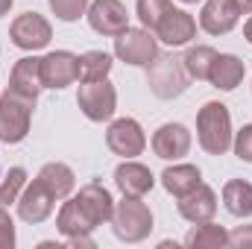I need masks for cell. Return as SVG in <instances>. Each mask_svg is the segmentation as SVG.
<instances>
[{
    "label": "cell",
    "instance_id": "52a82bcc",
    "mask_svg": "<svg viewBox=\"0 0 252 249\" xmlns=\"http://www.w3.org/2000/svg\"><path fill=\"white\" fill-rule=\"evenodd\" d=\"M9 38L18 50H27V53H35V50H44L53 38V27L44 15L38 12H21L12 27H9Z\"/></svg>",
    "mask_w": 252,
    "mask_h": 249
},
{
    "label": "cell",
    "instance_id": "f546056e",
    "mask_svg": "<svg viewBox=\"0 0 252 249\" xmlns=\"http://www.w3.org/2000/svg\"><path fill=\"white\" fill-rule=\"evenodd\" d=\"M232 150H235V156H238L241 161L252 164V124H244L238 132H235V138H232Z\"/></svg>",
    "mask_w": 252,
    "mask_h": 249
},
{
    "label": "cell",
    "instance_id": "4fadbf2b",
    "mask_svg": "<svg viewBox=\"0 0 252 249\" xmlns=\"http://www.w3.org/2000/svg\"><path fill=\"white\" fill-rule=\"evenodd\" d=\"M153 153L164 161H179L190 150V129L185 124H161L153 132Z\"/></svg>",
    "mask_w": 252,
    "mask_h": 249
},
{
    "label": "cell",
    "instance_id": "8fae6325",
    "mask_svg": "<svg viewBox=\"0 0 252 249\" xmlns=\"http://www.w3.org/2000/svg\"><path fill=\"white\" fill-rule=\"evenodd\" d=\"M15 205H18V217H21L24 223L38 226V223H44V220L53 214V208H56V196L41 185L38 179H32V182H27V187L21 190V196H18Z\"/></svg>",
    "mask_w": 252,
    "mask_h": 249
},
{
    "label": "cell",
    "instance_id": "5b68a950",
    "mask_svg": "<svg viewBox=\"0 0 252 249\" xmlns=\"http://www.w3.org/2000/svg\"><path fill=\"white\" fill-rule=\"evenodd\" d=\"M76 106L79 112L91 121V124H103V121H112L115 118V109H118V91L115 85L106 79H91V82H82L79 85V94H76Z\"/></svg>",
    "mask_w": 252,
    "mask_h": 249
},
{
    "label": "cell",
    "instance_id": "30bf717a",
    "mask_svg": "<svg viewBox=\"0 0 252 249\" xmlns=\"http://www.w3.org/2000/svg\"><path fill=\"white\" fill-rule=\"evenodd\" d=\"M41 79H44V88H53V91L73 85L79 79V56L70 50H50L47 56H41Z\"/></svg>",
    "mask_w": 252,
    "mask_h": 249
},
{
    "label": "cell",
    "instance_id": "277c9868",
    "mask_svg": "<svg viewBox=\"0 0 252 249\" xmlns=\"http://www.w3.org/2000/svg\"><path fill=\"white\" fill-rule=\"evenodd\" d=\"M32 109H35L32 97H24L12 88L0 94V141L3 144H21L30 135Z\"/></svg>",
    "mask_w": 252,
    "mask_h": 249
},
{
    "label": "cell",
    "instance_id": "cb8c5ba5",
    "mask_svg": "<svg viewBox=\"0 0 252 249\" xmlns=\"http://www.w3.org/2000/svg\"><path fill=\"white\" fill-rule=\"evenodd\" d=\"M185 247L188 249H223L229 247V232L211 220L205 223H193L188 235H185Z\"/></svg>",
    "mask_w": 252,
    "mask_h": 249
},
{
    "label": "cell",
    "instance_id": "ac0fdd59",
    "mask_svg": "<svg viewBox=\"0 0 252 249\" xmlns=\"http://www.w3.org/2000/svg\"><path fill=\"white\" fill-rule=\"evenodd\" d=\"M9 88L24 94V97H32L38 100V94L44 91V79H41V59L38 56H24L12 64V73H9Z\"/></svg>",
    "mask_w": 252,
    "mask_h": 249
},
{
    "label": "cell",
    "instance_id": "ffe728a7",
    "mask_svg": "<svg viewBox=\"0 0 252 249\" xmlns=\"http://www.w3.org/2000/svg\"><path fill=\"white\" fill-rule=\"evenodd\" d=\"M56 229H59V235H64L67 241L94 232V226H91V220L82 214L76 196H67V199L62 202V208H59V214H56Z\"/></svg>",
    "mask_w": 252,
    "mask_h": 249
},
{
    "label": "cell",
    "instance_id": "d590c367",
    "mask_svg": "<svg viewBox=\"0 0 252 249\" xmlns=\"http://www.w3.org/2000/svg\"><path fill=\"white\" fill-rule=\"evenodd\" d=\"M179 3H185V6H193V3H199V0H179Z\"/></svg>",
    "mask_w": 252,
    "mask_h": 249
},
{
    "label": "cell",
    "instance_id": "44dd1931",
    "mask_svg": "<svg viewBox=\"0 0 252 249\" xmlns=\"http://www.w3.org/2000/svg\"><path fill=\"white\" fill-rule=\"evenodd\" d=\"M35 179L47 187L56 199H67V196L73 193V187H76V176H73V170H70L64 161H47V164L38 170Z\"/></svg>",
    "mask_w": 252,
    "mask_h": 249
},
{
    "label": "cell",
    "instance_id": "d6a6232c",
    "mask_svg": "<svg viewBox=\"0 0 252 249\" xmlns=\"http://www.w3.org/2000/svg\"><path fill=\"white\" fill-rule=\"evenodd\" d=\"M232 3L238 6L241 15H252V0H232Z\"/></svg>",
    "mask_w": 252,
    "mask_h": 249
},
{
    "label": "cell",
    "instance_id": "9a60e30c",
    "mask_svg": "<svg viewBox=\"0 0 252 249\" xmlns=\"http://www.w3.org/2000/svg\"><path fill=\"white\" fill-rule=\"evenodd\" d=\"M241 12L232 0H205L199 12V30L208 35H226L238 27Z\"/></svg>",
    "mask_w": 252,
    "mask_h": 249
},
{
    "label": "cell",
    "instance_id": "e575fe53",
    "mask_svg": "<svg viewBox=\"0 0 252 249\" xmlns=\"http://www.w3.org/2000/svg\"><path fill=\"white\" fill-rule=\"evenodd\" d=\"M12 3H15V0H0V18H3V15H9Z\"/></svg>",
    "mask_w": 252,
    "mask_h": 249
},
{
    "label": "cell",
    "instance_id": "4dcf8cb0",
    "mask_svg": "<svg viewBox=\"0 0 252 249\" xmlns=\"http://www.w3.org/2000/svg\"><path fill=\"white\" fill-rule=\"evenodd\" d=\"M15 220L6 211V205H0V249H15Z\"/></svg>",
    "mask_w": 252,
    "mask_h": 249
},
{
    "label": "cell",
    "instance_id": "7c38bea8",
    "mask_svg": "<svg viewBox=\"0 0 252 249\" xmlns=\"http://www.w3.org/2000/svg\"><path fill=\"white\" fill-rule=\"evenodd\" d=\"M76 202L82 208V214L91 220L94 229L112 223V214H115V196L109 193V187L100 185V182H88V185L79 187L76 193Z\"/></svg>",
    "mask_w": 252,
    "mask_h": 249
},
{
    "label": "cell",
    "instance_id": "f1b7e54d",
    "mask_svg": "<svg viewBox=\"0 0 252 249\" xmlns=\"http://www.w3.org/2000/svg\"><path fill=\"white\" fill-rule=\"evenodd\" d=\"M47 3H50V12L64 24H73L88 12V0H47Z\"/></svg>",
    "mask_w": 252,
    "mask_h": 249
},
{
    "label": "cell",
    "instance_id": "d4e9b609",
    "mask_svg": "<svg viewBox=\"0 0 252 249\" xmlns=\"http://www.w3.org/2000/svg\"><path fill=\"white\" fill-rule=\"evenodd\" d=\"M214 59H217V50L208 47V44H193L182 56L185 70L190 73V79H196V82H208V70H211Z\"/></svg>",
    "mask_w": 252,
    "mask_h": 249
},
{
    "label": "cell",
    "instance_id": "7402d4cb",
    "mask_svg": "<svg viewBox=\"0 0 252 249\" xmlns=\"http://www.w3.org/2000/svg\"><path fill=\"white\" fill-rule=\"evenodd\" d=\"M199 182H202V170L196 164H173V167H164L161 173V187L176 199L190 193Z\"/></svg>",
    "mask_w": 252,
    "mask_h": 249
},
{
    "label": "cell",
    "instance_id": "83f0119b",
    "mask_svg": "<svg viewBox=\"0 0 252 249\" xmlns=\"http://www.w3.org/2000/svg\"><path fill=\"white\" fill-rule=\"evenodd\" d=\"M24 187H27V170L24 167H9V173L0 176V205L18 202Z\"/></svg>",
    "mask_w": 252,
    "mask_h": 249
},
{
    "label": "cell",
    "instance_id": "9c48e42d",
    "mask_svg": "<svg viewBox=\"0 0 252 249\" xmlns=\"http://www.w3.org/2000/svg\"><path fill=\"white\" fill-rule=\"evenodd\" d=\"M85 18H88L91 30L106 35V38L121 35L129 27V12H126L124 0H91Z\"/></svg>",
    "mask_w": 252,
    "mask_h": 249
},
{
    "label": "cell",
    "instance_id": "3957f363",
    "mask_svg": "<svg viewBox=\"0 0 252 249\" xmlns=\"http://www.w3.org/2000/svg\"><path fill=\"white\" fill-rule=\"evenodd\" d=\"M147 85L158 100L182 97L190 85V73L185 70L182 56H156L147 67Z\"/></svg>",
    "mask_w": 252,
    "mask_h": 249
},
{
    "label": "cell",
    "instance_id": "484cf974",
    "mask_svg": "<svg viewBox=\"0 0 252 249\" xmlns=\"http://www.w3.org/2000/svg\"><path fill=\"white\" fill-rule=\"evenodd\" d=\"M112 73V56L106 50H85L79 56V79L91 82V79H106Z\"/></svg>",
    "mask_w": 252,
    "mask_h": 249
},
{
    "label": "cell",
    "instance_id": "8992f818",
    "mask_svg": "<svg viewBox=\"0 0 252 249\" xmlns=\"http://www.w3.org/2000/svg\"><path fill=\"white\" fill-rule=\"evenodd\" d=\"M115 56L132 67H150L158 56V38L147 27H126L121 35H115Z\"/></svg>",
    "mask_w": 252,
    "mask_h": 249
},
{
    "label": "cell",
    "instance_id": "7a4b0ae2",
    "mask_svg": "<svg viewBox=\"0 0 252 249\" xmlns=\"http://www.w3.org/2000/svg\"><path fill=\"white\" fill-rule=\"evenodd\" d=\"M112 232L124 244H141V241L150 238V232H153V211L144 202V196H124L121 202H115Z\"/></svg>",
    "mask_w": 252,
    "mask_h": 249
},
{
    "label": "cell",
    "instance_id": "e0dca14e",
    "mask_svg": "<svg viewBox=\"0 0 252 249\" xmlns=\"http://www.w3.org/2000/svg\"><path fill=\"white\" fill-rule=\"evenodd\" d=\"M176 211H179L188 223L214 220V214H217V193H214V187H208L205 182H199L190 193H185V196L176 199Z\"/></svg>",
    "mask_w": 252,
    "mask_h": 249
},
{
    "label": "cell",
    "instance_id": "d6986e66",
    "mask_svg": "<svg viewBox=\"0 0 252 249\" xmlns=\"http://www.w3.org/2000/svg\"><path fill=\"white\" fill-rule=\"evenodd\" d=\"M244 76H247V64L235 53H217V59L208 70V82L217 91H235L244 82Z\"/></svg>",
    "mask_w": 252,
    "mask_h": 249
},
{
    "label": "cell",
    "instance_id": "1f68e13d",
    "mask_svg": "<svg viewBox=\"0 0 252 249\" xmlns=\"http://www.w3.org/2000/svg\"><path fill=\"white\" fill-rule=\"evenodd\" d=\"M229 247L252 249V226H238L235 232H229Z\"/></svg>",
    "mask_w": 252,
    "mask_h": 249
},
{
    "label": "cell",
    "instance_id": "2e32d148",
    "mask_svg": "<svg viewBox=\"0 0 252 249\" xmlns=\"http://www.w3.org/2000/svg\"><path fill=\"white\" fill-rule=\"evenodd\" d=\"M115 185L124 196H147L156 185V176L147 164H141L135 158H124L115 167Z\"/></svg>",
    "mask_w": 252,
    "mask_h": 249
},
{
    "label": "cell",
    "instance_id": "ba28073f",
    "mask_svg": "<svg viewBox=\"0 0 252 249\" xmlns=\"http://www.w3.org/2000/svg\"><path fill=\"white\" fill-rule=\"evenodd\" d=\"M106 147L121 156V158H138L147 147V135L144 126L138 124L135 118H118L112 121L106 129Z\"/></svg>",
    "mask_w": 252,
    "mask_h": 249
},
{
    "label": "cell",
    "instance_id": "5bb4252c",
    "mask_svg": "<svg viewBox=\"0 0 252 249\" xmlns=\"http://www.w3.org/2000/svg\"><path fill=\"white\" fill-rule=\"evenodd\" d=\"M153 32H156V38L164 41L167 47H185V44H190V38H196V21H193L190 12L173 6V9L158 21V27H156Z\"/></svg>",
    "mask_w": 252,
    "mask_h": 249
},
{
    "label": "cell",
    "instance_id": "4316f807",
    "mask_svg": "<svg viewBox=\"0 0 252 249\" xmlns=\"http://www.w3.org/2000/svg\"><path fill=\"white\" fill-rule=\"evenodd\" d=\"M170 9H173V0H138V3H135V15H138L141 27H147V30H156L158 21H161Z\"/></svg>",
    "mask_w": 252,
    "mask_h": 249
},
{
    "label": "cell",
    "instance_id": "836d02e7",
    "mask_svg": "<svg viewBox=\"0 0 252 249\" xmlns=\"http://www.w3.org/2000/svg\"><path fill=\"white\" fill-rule=\"evenodd\" d=\"M244 38H247V41L252 44V15H250V21L244 24Z\"/></svg>",
    "mask_w": 252,
    "mask_h": 249
},
{
    "label": "cell",
    "instance_id": "603a6c76",
    "mask_svg": "<svg viewBox=\"0 0 252 249\" xmlns=\"http://www.w3.org/2000/svg\"><path fill=\"white\" fill-rule=\"evenodd\" d=\"M223 205L232 217L244 220V217H252V182H244V179H229L223 185Z\"/></svg>",
    "mask_w": 252,
    "mask_h": 249
},
{
    "label": "cell",
    "instance_id": "6da1fadb",
    "mask_svg": "<svg viewBox=\"0 0 252 249\" xmlns=\"http://www.w3.org/2000/svg\"><path fill=\"white\" fill-rule=\"evenodd\" d=\"M232 115L220 100H208L196 112V141L208 156H226L232 150Z\"/></svg>",
    "mask_w": 252,
    "mask_h": 249
}]
</instances>
